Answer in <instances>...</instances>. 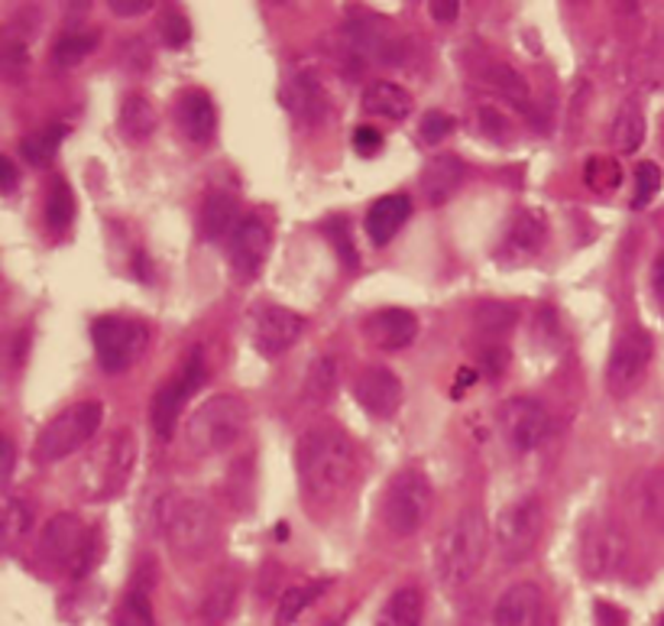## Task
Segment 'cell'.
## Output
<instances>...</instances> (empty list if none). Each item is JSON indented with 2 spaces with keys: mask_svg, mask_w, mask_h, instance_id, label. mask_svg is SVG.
<instances>
[{
  "mask_svg": "<svg viewBox=\"0 0 664 626\" xmlns=\"http://www.w3.org/2000/svg\"><path fill=\"white\" fill-rule=\"evenodd\" d=\"M298 487L308 500H337L344 497L360 471V455L353 439L337 425H315L298 439L295 449Z\"/></svg>",
  "mask_w": 664,
  "mask_h": 626,
  "instance_id": "1",
  "label": "cell"
},
{
  "mask_svg": "<svg viewBox=\"0 0 664 626\" xmlns=\"http://www.w3.org/2000/svg\"><path fill=\"white\" fill-rule=\"evenodd\" d=\"M156 526H160L168 549L188 562L211 552L218 536H221V522H218L215 507L195 494H185V490H168L166 497H160Z\"/></svg>",
  "mask_w": 664,
  "mask_h": 626,
  "instance_id": "2",
  "label": "cell"
},
{
  "mask_svg": "<svg viewBox=\"0 0 664 626\" xmlns=\"http://www.w3.org/2000/svg\"><path fill=\"white\" fill-rule=\"evenodd\" d=\"M490 549V519L480 507H464L457 512L435 546V574L444 587H464L477 578V571Z\"/></svg>",
  "mask_w": 664,
  "mask_h": 626,
  "instance_id": "3",
  "label": "cell"
},
{
  "mask_svg": "<svg viewBox=\"0 0 664 626\" xmlns=\"http://www.w3.org/2000/svg\"><path fill=\"white\" fill-rule=\"evenodd\" d=\"M247 422H250V409H247L243 397L218 393V397L205 399L192 412V419L185 425V442H188L192 455H221L243 439Z\"/></svg>",
  "mask_w": 664,
  "mask_h": 626,
  "instance_id": "4",
  "label": "cell"
},
{
  "mask_svg": "<svg viewBox=\"0 0 664 626\" xmlns=\"http://www.w3.org/2000/svg\"><path fill=\"white\" fill-rule=\"evenodd\" d=\"M133 464H137V435L130 429H117L85 457L78 471V494L91 504L111 500L130 484Z\"/></svg>",
  "mask_w": 664,
  "mask_h": 626,
  "instance_id": "5",
  "label": "cell"
},
{
  "mask_svg": "<svg viewBox=\"0 0 664 626\" xmlns=\"http://www.w3.org/2000/svg\"><path fill=\"white\" fill-rule=\"evenodd\" d=\"M432 507H435V487L428 474L422 467H402L399 474H392L383 490L380 519L392 536L409 539L428 522Z\"/></svg>",
  "mask_w": 664,
  "mask_h": 626,
  "instance_id": "6",
  "label": "cell"
},
{
  "mask_svg": "<svg viewBox=\"0 0 664 626\" xmlns=\"http://www.w3.org/2000/svg\"><path fill=\"white\" fill-rule=\"evenodd\" d=\"M40 552L50 565L68 571V578H85L101 559V536L75 512H58L43 526Z\"/></svg>",
  "mask_w": 664,
  "mask_h": 626,
  "instance_id": "7",
  "label": "cell"
},
{
  "mask_svg": "<svg viewBox=\"0 0 664 626\" xmlns=\"http://www.w3.org/2000/svg\"><path fill=\"white\" fill-rule=\"evenodd\" d=\"M105 422V406L95 399L75 402L68 409H62L53 422H46V429L36 439V457L40 461H62V457L75 455L81 445H88L98 429Z\"/></svg>",
  "mask_w": 664,
  "mask_h": 626,
  "instance_id": "8",
  "label": "cell"
},
{
  "mask_svg": "<svg viewBox=\"0 0 664 626\" xmlns=\"http://www.w3.org/2000/svg\"><path fill=\"white\" fill-rule=\"evenodd\" d=\"M545 529V504L538 494H525L515 497L512 504H505L499 510L493 522V539H497L499 555L505 562H525L532 555V549L538 546Z\"/></svg>",
  "mask_w": 664,
  "mask_h": 626,
  "instance_id": "9",
  "label": "cell"
},
{
  "mask_svg": "<svg viewBox=\"0 0 664 626\" xmlns=\"http://www.w3.org/2000/svg\"><path fill=\"white\" fill-rule=\"evenodd\" d=\"M91 344H95V357H98L101 370L123 374L143 357V350L150 344V332L137 319L105 315L91 325Z\"/></svg>",
  "mask_w": 664,
  "mask_h": 626,
  "instance_id": "10",
  "label": "cell"
},
{
  "mask_svg": "<svg viewBox=\"0 0 664 626\" xmlns=\"http://www.w3.org/2000/svg\"><path fill=\"white\" fill-rule=\"evenodd\" d=\"M652 357H655V342L645 328H629L622 332V338L612 344V354L607 360V387L612 397H625L632 393L649 367H652Z\"/></svg>",
  "mask_w": 664,
  "mask_h": 626,
  "instance_id": "11",
  "label": "cell"
},
{
  "mask_svg": "<svg viewBox=\"0 0 664 626\" xmlns=\"http://www.w3.org/2000/svg\"><path fill=\"white\" fill-rule=\"evenodd\" d=\"M208 380V364L202 357V350L195 347L185 360V367L178 370V377H172L166 387L156 390L153 397V409H150V419H153V432L160 439H172L175 425H178V415H182V406L188 402V397L195 390H202V384Z\"/></svg>",
  "mask_w": 664,
  "mask_h": 626,
  "instance_id": "12",
  "label": "cell"
},
{
  "mask_svg": "<svg viewBox=\"0 0 664 626\" xmlns=\"http://www.w3.org/2000/svg\"><path fill=\"white\" fill-rule=\"evenodd\" d=\"M499 429L515 455H529L548 435V409L532 397H512L499 409Z\"/></svg>",
  "mask_w": 664,
  "mask_h": 626,
  "instance_id": "13",
  "label": "cell"
},
{
  "mask_svg": "<svg viewBox=\"0 0 664 626\" xmlns=\"http://www.w3.org/2000/svg\"><path fill=\"white\" fill-rule=\"evenodd\" d=\"M625 552H629L625 532L609 519L590 522L580 536V565H584V574L594 581H607L622 569Z\"/></svg>",
  "mask_w": 664,
  "mask_h": 626,
  "instance_id": "14",
  "label": "cell"
},
{
  "mask_svg": "<svg viewBox=\"0 0 664 626\" xmlns=\"http://www.w3.org/2000/svg\"><path fill=\"white\" fill-rule=\"evenodd\" d=\"M273 247V234L270 225L260 218H240L233 234L227 237V253H230V267L240 280H253L260 277L266 257Z\"/></svg>",
  "mask_w": 664,
  "mask_h": 626,
  "instance_id": "15",
  "label": "cell"
},
{
  "mask_svg": "<svg viewBox=\"0 0 664 626\" xmlns=\"http://www.w3.org/2000/svg\"><path fill=\"white\" fill-rule=\"evenodd\" d=\"M305 319L282 305H263L253 319V347L263 357H282L292 344L302 338Z\"/></svg>",
  "mask_w": 664,
  "mask_h": 626,
  "instance_id": "16",
  "label": "cell"
},
{
  "mask_svg": "<svg viewBox=\"0 0 664 626\" xmlns=\"http://www.w3.org/2000/svg\"><path fill=\"white\" fill-rule=\"evenodd\" d=\"M353 397L360 402V409H367L370 415L389 419L399 412L405 390H402V380L389 367H367L353 384Z\"/></svg>",
  "mask_w": 664,
  "mask_h": 626,
  "instance_id": "17",
  "label": "cell"
},
{
  "mask_svg": "<svg viewBox=\"0 0 664 626\" xmlns=\"http://www.w3.org/2000/svg\"><path fill=\"white\" fill-rule=\"evenodd\" d=\"M548 240V218L535 208L529 212H519L509 228H505V237H502V257L519 263V260H532L535 253H542Z\"/></svg>",
  "mask_w": 664,
  "mask_h": 626,
  "instance_id": "18",
  "label": "cell"
},
{
  "mask_svg": "<svg viewBox=\"0 0 664 626\" xmlns=\"http://www.w3.org/2000/svg\"><path fill=\"white\" fill-rule=\"evenodd\" d=\"M367 338L383 347V350H399L405 344L415 342L418 335V319L409 309H380L367 319L363 325Z\"/></svg>",
  "mask_w": 664,
  "mask_h": 626,
  "instance_id": "19",
  "label": "cell"
},
{
  "mask_svg": "<svg viewBox=\"0 0 664 626\" xmlns=\"http://www.w3.org/2000/svg\"><path fill=\"white\" fill-rule=\"evenodd\" d=\"M175 120L192 143H208L218 127V111L205 91H185L175 105Z\"/></svg>",
  "mask_w": 664,
  "mask_h": 626,
  "instance_id": "20",
  "label": "cell"
},
{
  "mask_svg": "<svg viewBox=\"0 0 664 626\" xmlns=\"http://www.w3.org/2000/svg\"><path fill=\"white\" fill-rule=\"evenodd\" d=\"M538 607H542V591H538V584L519 581V584H512L497 601L493 626H532Z\"/></svg>",
  "mask_w": 664,
  "mask_h": 626,
  "instance_id": "21",
  "label": "cell"
},
{
  "mask_svg": "<svg viewBox=\"0 0 664 626\" xmlns=\"http://www.w3.org/2000/svg\"><path fill=\"white\" fill-rule=\"evenodd\" d=\"M237 594H240V578L233 571H221L202 594L198 604V617L205 626H221L227 624V617L237 607Z\"/></svg>",
  "mask_w": 664,
  "mask_h": 626,
  "instance_id": "22",
  "label": "cell"
},
{
  "mask_svg": "<svg viewBox=\"0 0 664 626\" xmlns=\"http://www.w3.org/2000/svg\"><path fill=\"white\" fill-rule=\"evenodd\" d=\"M409 215H412L409 195H387V198H380V202L370 208V215H367V234H370V240H373L377 247H387L389 240L399 234V228L409 222Z\"/></svg>",
  "mask_w": 664,
  "mask_h": 626,
  "instance_id": "23",
  "label": "cell"
},
{
  "mask_svg": "<svg viewBox=\"0 0 664 626\" xmlns=\"http://www.w3.org/2000/svg\"><path fill=\"white\" fill-rule=\"evenodd\" d=\"M464 179L467 166L457 156H435L422 172V195L428 198V205H442L460 188Z\"/></svg>",
  "mask_w": 664,
  "mask_h": 626,
  "instance_id": "24",
  "label": "cell"
},
{
  "mask_svg": "<svg viewBox=\"0 0 664 626\" xmlns=\"http://www.w3.org/2000/svg\"><path fill=\"white\" fill-rule=\"evenodd\" d=\"M360 108L373 117L405 120L412 115V95L405 88H399L395 82H370L360 95Z\"/></svg>",
  "mask_w": 664,
  "mask_h": 626,
  "instance_id": "25",
  "label": "cell"
},
{
  "mask_svg": "<svg viewBox=\"0 0 664 626\" xmlns=\"http://www.w3.org/2000/svg\"><path fill=\"white\" fill-rule=\"evenodd\" d=\"M344 43L350 46V53L360 58H373V62H399V53L392 46V33L387 30H377L363 20H353L347 23L344 30Z\"/></svg>",
  "mask_w": 664,
  "mask_h": 626,
  "instance_id": "26",
  "label": "cell"
},
{
  "mask_svg": "<svg viewBox=\"0 0 664 626\" xmlns=\"http://www.w3.org/2000/svg\"><path fill=\"white\" fill-rule=\"evenodd\" d=\"M282 101L292 108V115L305 117V120H322L325 111H328V98H325L322 85L312 75H295L282 88Z\"/></svg>",
  "mask_w": 664,
  "mask_h": 626,
  "instance_id": "27",
  "label": "cell"
},
{
  "mask_svg": "<svg viewBox=\"0 0 664 626\" xmlns=\"http://www.w3.org/2000/svg\"><path fill=\"white\" fill-rule=\"evenodd\" d=\"M68 137V127L65 123H50V127H40L36 133H30V137H23L20 140V156L30 163V166H36V170H46L53 160H56L58 147H62V140Z\"/></svg>",
  "mask_w": 664,
  "mask_h": 626,
  "instance_id": "28",
  "label": "cell"
},
{
  "mask_svg": "<svg viewBox=\"0 0 664 626\" xmlns=\"http://www.w3.org/2000/svg\"><path fill=\"white\" fill-rule=\"evenodd\" d=\"M120 130L127 140H150L156 133V108L150 105L146 95H127L120 105Z\"/></svg>",
  "mask_w": 664,
  "mask_h": 626,
  "instance_id": "29",
  "label": "cell"
},
{
  "mask_svg": "<svg viewBox=\"0 0 664 626\" xmlns=\"http://www.w3.org/2000/svg\"><path fill=\"white\" fill-rule=\"evenodd\" d=\"M425 614V597L418 587H399L380 611L377 626H422Z\"/></svg>",
  "mask_w": 664,
  "mask_h": 626,
  "instance_id": "30",
  "label": "cell"
},
{
  "mask_svg": "<svg viewBox=\"0 0 664 626\" xmlns=\"http://www.w3.org/2000/svg\"><path fill=\"white\" fill-rule=\"evenodd\" d=\"M237 222V202L224 192L208 195V202L202 205V237L205 240H224L233 234Z\"/></svg>",
  "mask_w": 664,
  "mask_h": 626,
  "instance_id": "31",
  "label": "cell"
},
{
  "mask_svg": "<svg viewBox=\"0 0 664 626\" xmlns=\"http://www.w3.org/2000/svg\"><path fill=\"white\" fill-rule=\"evenodd\" d=\"M645 140V115L635 101H625L612 120V143L622 153H635Z\"/></svg>",
  "mask_w": 664,
  "mask_h": 626,
  "instance_id": "32",
  "label": "cell"
},
{
  "mask_svg": "<svg viewBox=\"0 0 664 626\" xmlns=\"http://www.w3.org/2000/svg\"><path fill=\"white\" fill-rule=\"evenodd\" d=\"M328 591V581H315V584H302V587H289L285 594H282V601H279L276 607V626H292L298 620V614L308 607V604H315L322 594Z\"/></svg>",
  "mask_w": 664,
  "mask_h": 626,
  "instance_id": "33",
  "label": "cell"
},
{
  "mask_svg": "<svg viewBox=\"0 0 664 626\" xmlns=\"http://www.w3.org/2000/svg\"><path fill=\"white\" fill-rule=\"evenodd\" d=\"M487 82H490V88L502 95L505 101H512V105H519V108H525L529 105V82L515 72V68H509V65H502V62H493L490 68H487Z\"/></svg>",
  "mask_w": 664,
  "mask_h": 626,
  "instance_id": "34",
  "label": "cell"
},
{
  "mask_svg": "<svg viewBox=\"0 0 664 626\" xmlns=\"http://www.w3.org/2000/svg\"><path fill=\"white\" fill-rule=\"evenodd\" d=\"M72 218H75V195L65 179H56L46 195V225L53 230H65Z\"/></svg>",
  "mask_w": 664,
  "mask_h": 626,
  "instance_id": "35",
  "label": "cell"
},
{
  "mask_svg": "<svg viewBox=\"0 0 664 626\" xmlns=\"http://www.w3.org/2000/svg\"><path fill=\"white\" fill-rule=\"evenodd\" d=\"M33 529V504L26 497H7L3 504V542H17Z\"/></svg>",
  "mask_w": 664,
  "mask_h": 626,
  "instance_id": "36",
  "label": "cell"
},
{
  "mask_svg": "<svg viewBox=\"0 0 664 626\" xmlns=\"http://www.w3.org/2000/svg\"><path fill=\"white\" fill-rule=\"evenodd\" d=\"M95 46H98L95 33H65L56 43V50H53V58H56V65H62V68H72V65H78V62H85V58L91 56Z\"/></svg>",
  "mask_w": 664,
  "mask_h": 626,
  "instance_id": "37",
  "label": "cell"
},
{
  "mask_svg": "<svg viewBox=\"0 0 664 626\" xmlns=\"http://www.w3.org/2000/svg\"><path fill=\"white\" fill-rule=\"evenodd\" d=\"M642 507L645 516L652 519V526L664 532V467L652 471L642 484Z\"/></svg>",
  "mask_w": 664,
  "mask_h": 626,
  "instance_id": "38",
  "label": "cell"
},
{
  "mask_svg": "<svg viewBox=\"0 0 664 626\" xmlns=\"http://www.w3.org/2000/svg\"><path fill=\"white\" fill-rule=\"evenodd\" d=\"M664 175L655 163H639L635 170V195H632V208H649L655 202V195L662 192Z\"/></svg>",
  "mask_w": 664,
  "mask_h": 626,
  "instance_id": "39",
  "label": "cell"
},
{
  "mask_svg": "<svg viewBox=\"0 0 664 626\" xmlns=\"http://www.w3.org/2000/svg\"><path fill=\"white\" fill-rule=\"evenodd\" d=\"M512 319H515V312L509 305H502V302H487V305L477 309V328L483 335H490L493 342H497L502 332L512 328Z\"/></svg>",
  "mask_w": 664,
  "mask_h": 626,
  "instance_id": "40",
  "label": "cell"
},
{
  "mask_svg": "<svg viewBox=\"0 0 664 626\" xmlns=\"http://www.w3.org/2000/svg\"><path fill=\"white\" fill-rule=\"evenodd\" d=\"M120 626H153L150 594H146L143 587L130 591V597L123 601V611H120Z\"/></svg>",
  "mask_w": 664,
  "mask_h": 626,
  "instance_id": "41",
  "label": "cell"
},
{
  "mask_svg": "<svg viewBox=\"0 0 664 626\" xmlns=\"http://www.w3.org/2000/svg\"><path fill=\"white\" fill-rule=\"evenodd\" d=\"M334 384H337V364L331 357H322L308 374V399L315 397L318 402H325L334 393Z\"/></svg>",
  "mask_w": 664,
  "mask_h": 626,
  "instance_id": "42",
  "label": "cell"
},
{
  "mask_svg": "<svg viewBox=\"0 0 664 626\" xmlns=\"http://www.w3.org/2000/svg\"><path fill=\"white\" fill-rule=\"evenodd\" d=\"M418 133H422V140L428 147H438L442 140H447L454 133V117L447 115V111H428V115L422 117Z\"/></svg>",
  "mask_w": 664,
  "mask_h": 626,
  "instance_id": "43",
  "label": "cell"
},
{
  "mask_svg": "<svg viewBox=\"0 0 664 626\" xmlns=\"http://www.w3.org/2000/svg\"><path fill=\"white\" fill-rule=\"evenodd\" d=\"M160 33H163L166 46H172V50H178V46H185V43L192 40V26H188V20H185L178 10H166V13H163Z\"/></svg>",
  "mask_w": 664,
  "mask_h": 626,
  "instance_id": "44",
  "label": "cell"
},
{
  "mask_svg": "<svg viewBox=\"0 0 664 626\" xmlns=\"http://www.w3.org/2000/svg\"><path fill=\"white\" fill-rule=\"evenodd\" d=\"M325 230L331 234V244L334 250L340 253V260H344L347 267H357V250H353V244H350V237H347V222L337 218L331 225H325Z\"/></svg>",
  "mask_w": 664,
  "mask_h": 626,
  "instance_id": "45",
  "label": "cell"
},
{
  "mask_svg": "<svg viewBox=\"0 0 664 626\" xmlns=\"http://www.w3.org/2000/svg\"><path fill=\"white\" fill-rule=\"evenodd\" d=\"M353 150L360 156H377L383 150V133L377 127H357L353 130Z\"/></svg>",
  "mask_w": 664,
  "mask_h": 626,
  "instance_id": "46",
  "label": "cell"
},
{
  "mask_svg": "<svg viewBox=\"0 0 664 626\" xmlns=\"http://www.w3.org/2000/svg\"><path fill=\"white\" fill-rule=\"evenodd\" d=\"M108 7H111L113 17H140V13H146L150 7H156V3H153V0H111Z\"/></svg>",
  "mask_w": 664,
  "mask_h": 626,
  "instance_id": "47",
  "label": "cell"
},
{
  "mask_svg": "<svg viewBox=\"0 0 664 626\" xmlns=\"http://www.w3.org/2000/svg\"><path fill=\"white\" fill-rule=\"evenodd\" d=\"M13 464H17V449H13V442H10V439H3V445H0V484H3V490L10 487Z\"/></svg>",
  "mask_w": 664,
  "mask_h": 626,
  "instance_id": "48",
  "label": "cell"
},
{
  "mask_svg": "<svg viewBox=\"0 0 664 626\" xmlns=\"http://www.w3.org/2000/svg\"><path fill=\"white\" fill-rule=\"evenodd\" d=\"M428 7H432V17L438 23H450V20L460 17V0H432Z\"/></svg>",
  "mask_w": 664,
  "mask_h": 626,
  "instance_id": "49",
  "label": "cell"
},
{
  "mask_svg": "<svg viewBox=\"0 0 664 626\" xmlns=\"http://www.w3.org/2000/svg\"><path fill=\"white\" fill-rule=\"evenodd\" d=\"M17 182H20V175H17V166H13V160H0V192L3 195H13L17 192Z\"/></svg>",
  "mask_w": 664,
  "mask_h": 626,
  "instance_id": "50",
  "label": "cell"
},
{
  "mask_svg": "<svg viewBox=\"0 0 664 626\" xmlns=\"http://www.w3.org/2000/svg\"><path fill=\"white\" fill-rule=\"evenodd\" d=\"M597 620H600V626H625V614L612 611L609 604H597Z\"/></svg>",
  "mask_w": 664,
  "mask_h": 626,
  "instance_id": "51",
  "label": "cell"
},
{
  "mask_svg": "<svg viewBox=\"0 0 664 626\" xmlns=\"http://www.w3.org/2000/svg\"><path fill=\"white\" fill-rule=\"evenodd\" d=\"M652 289H655V299L664 305V253L655 257V267H652Z\"/></svg>",
  "mask_w": 664,
  "mask_h": 626,
  "instance_id": "52",
  "label": "cell"
},
{
  "mask_svg": "<svg viewBox=\"0 0 664 626\" xmlns=\"http://www.w3.org/2000/svg\"><path fill=\"white\" fill-rule=\"evenodd\" d=\"M658 626H664V614H662V620H658Z\"/></svg>",
  "mask_w": 664,
  "mask_h": 626,
  "instance_id": "53",
  "label": "cell"
}]
</instances>
